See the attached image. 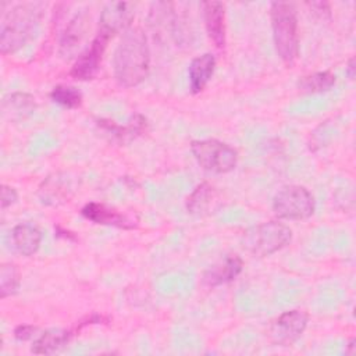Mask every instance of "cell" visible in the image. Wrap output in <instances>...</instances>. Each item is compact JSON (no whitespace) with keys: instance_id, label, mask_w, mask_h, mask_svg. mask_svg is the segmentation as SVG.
<instances>
[{"instance_id":"obj_1","label":"cell","mask_w":356,"mask_h":356,"mask_svg":"<svg viewBox=\"0 0 356 356\" xmlns=\"http://www.w3.org/2000/svg\"><path fill=\"white\" fill-rule=\"evenodd\" d=\"M150 70V50L145 32L131 26L124 33L113 56L114 79L122 88L142 83Z\"/></svg>"},{"instance_id":"obj_19","label":"cell","mask_w":356,"mask_h":356,"mask_svg":"<svg viewBox=\"0 0 356 356\" xmlns=\"http://www.w3.org/2000/svg\"><path fill=\"white\" fill-rule=\"evenodd\" d=\"M86 22L88 17L85 13H78L71 18L60 39L61 54H68L75 49V46H78V43L82 40L85 35Z\"/></svg>"},{"instance_id":"obj_3","label":"cell","mask_w":356,"mask_h":356,"mask_svg":"<svg viewBox=\"0 0 356 356\" xmlns=\"http://www.w3.org/2000/svg\"><path fill=\"white\" fill-rule=\"evenodd\" d=\"M273 40L278 57L293 65L299 56V31L296 8L289 1H273L270 6Z\"/></svg>"},{"instance_id":"obj_14","label":"cell","mask_w":356,"mask_h":356,"mask_svg":"<svg viewBox=\"0 0 356 356\" xmlns=\"http://www.w3.org/2000/svg\"><path fill=\"white\" fill-rule=\"evenodd\" d=\"M11 242L14 249L22 256H32L38 252L42 242V232L38 227L21 222L11 229Z\"/></svg>"},{"instance_id":"obj_21","label":"cell","mask_w":356,"mask_h":356,"mask_svg":"<svg viewBox=\"0 0 356 356\" xmlns=\"http://www.w3.org/2000/svg\"><path fill=\"white\" fill-rule=\"evenodd\" d=\"M214 199V188L209 182L196 185L186 199V210L191 214H203L209 210Z\"/></svg>"},{"instance_id":"obj_10","label":"cell","mask_w":356,"mask_h":356,"mask_svg":"<svg viewBox=\"0 0 356 356\" xmlns=\"http://www.w3.org/2000/svg\"><path fill=\"white\" fill-rule=\"evenodd\" d=\"M81 214L83 218H86L88 221H92L93 224L114 227L120 229L136 228V224L127 214L104 203L89 202L81 209Z\"/></svg>"},{"instance_id":"obj_5","label":"cell","mask_w":356,"mask_h":356,"mask_svg":"<svg viewBox=\"0 0 356 356\" xmlns=\"http://www.w3.org/2000/svg\"><path fill=\"white\" fill-rule=\"evenodd\" d=\"M271 207L280 220L299 221L314 214L316 200L306 186L285 185L274 195Z\"/></svg>"},{"instance_id":"obj_9","label":"cell","mask_w":356,"mask_h":356,"mask_svg":"<svg viewBox=\"0 0 356 356\" xmlns=\"http://www.w3.org/2000/svg\"><path fill=\"white\" fill-rule=\"evenodd\" d=\"M131 6V3L125 1L108 3L100 13L97 33L113 39L117 33L125 32L134 18V11Z\"/></svg>"},{"instance_id":"obj_6","label":"cell","mask_w":356,"mask_h":356,"mask_svg":"<svg viewBox=\"0 0 356 356\" xmlns=\"http://www.w3.org/2000/svg\"><path fill=\"white\" fill-rule=\"evenodd\" d=\"M191 152L196 163L209 172H231L238 163V152L218 139H196L191 142Z\"/></svg>"},{"instance_id":"obj_20","label":"cell","mask_w":356,"mask_h":356,"mask_svg":"<svg viewBox=\"0 0 356 356\" xmlns=\"http://www.w3.org/2000/svg\"><path fill=\"white\" fill-rule=\"evenodd\" d=\"M335 82L337 76L331 71H317L302 76L298 81V88L305 93H323L328 92Z\"/></svg>"},{"instance_id":"obj_8","label":"cell","mask_w":356,"mask_h":356,"mask_svg":"<svg viewBox=\"0 0 356 356\" xmlns=\"http://www.w3.org/2000/svg\"><path fill=\"white\" fill-rule=\"evenodd\" d=\"M108 40L110 39L104 35L96 33L90 44L75 58L74 64L71 65L70 75L76 81L93 79L100 70V64Z\"/></svg>"},{"instance_id":"obj_15","label":"cell","mask_w":356,"mask_h":356,"mask_svg":"<svg viewBox=\"0 0 356 356\" xmlns=\"http://www.w3.org/2000/svg\"><path fill=\"white\" fill-rule=\"evenodd\" d=\"M74 331L68 330H47L42 332L32 343L31 352L35 355H51L67 346Z\"/></svg>"},{"instance_id":"obj_18","label":"cell","mask_w":356,"mask_h":356,"mask_svg":"<svg viewBox=\"0 0 356 356\" xmlns=\"http://www.w3.org/2000/svg\"><path fill=\"white\" fill-rule=\"evenodd\" d=\"M36 108L35 97L25 92H14L4 97L3 111L11 114V120H24Z\"/></svg>"},{"instance_id":"obj_7","label":"cell","mask_w":356,"mask_h":356,"mask_svg":"<svg viewBox=\"0 0 356 356\" xmlns=\"http://www.w3.org/2000/svg\"><path fill=\"white\" fill-rule=\"evenodd\" d=\"M309 314L302 309H291L275 317L268 327V337L273 343L288 346L296 342L305 332Z\"/></svg>"},{"instance_id":"obj_26","label":"cell","mask_w":356,"mask_h":356,"mask_svg":"<svg viewBox=\"0 0 356 356\" xmlns=\"http://www.w3.org/2000/svg\"><path fill=\"white\" fill-rule=\"evenodd\" d=\"M345 72L348 75L349 79H353L355 78V58L350 57L346 63V68H345Z\"/></svg>"},{"instance_id":"obj_17","label":"cell","mask_w":356,"mask_h":356,"mask_svg":"<svg viewBox=\"0 0 356 356\" xmlns=\"http://www.w3.org/2000/svg\"><path fill=\"white\" fill-rule=\"evenodd\" d=\"M97 125L103 129H106L110 135H113L117 140H121V142H127L132 138H136L138 135H140L143 131H146V118L140 114H135L129 122L127 125H118V124H114L113 121L110 120H104V118H100L97 120Z\"/></svg>"},{"instance_id":"obj_13","label":"cell","mask_w":356,"mask_h":356,"mask_svg":"<svg viewBox=\"0 0 356 356\" xmlns=\"http://www.w3.org/2000/svg\"><path fill=\"white\" fill-rule=\"evenodd\" d=\"M216 64V57L211 53H203L192 58L188 67L191 93L197 95L204 90L214 74Z\"/></svg>"},{"instance_id":"obj_25","label":"cell","mask_w":356,"mask_h":356,"mask_svg":"<svg viewBox=\"0 0 356 356\" xmlns=\"http://www.w3.org/2000/svg\"><path fill=\"white\" fill-rule=\"evenodd\" d=\"M38 331H39V327H36V325L19 324L14 328V338L17 341H29L36 335Z\"/></svg>"},{"instance_id":"obj_23","label":"cell","mask_w":356,"mask_h":356,"mask_svg":"<svg viewBox=\"0 0 356 356\" xmlns=\"http://www.w3.org/2000/svg\"><path fill=\"white\" fill-rule=\"evenodd\" d=\"M21 285L19 271L14 263H1L0 266V296L6 299L18 292Z\"/></svg>"},{"instance_id":"obj_22","label":"cell","mask_w":356,"mask_h":356,"mask_svg":"<svg viewBox=\"0 0 356 356\" xmlns=\"http://www.w3.org/2000/svg\"><path fill=\"white\" fill-rule=\"evenodd\" d=\"M50 99L68 110H74L81 107L83 96L81 93V90L75 86H70V85H56L51 92H50Z\"/></svg>"},{"instance_id":"obj_24","label":"cell","mask_w":356,"mask_h":356,"mask_svg":"<svg viewBox=\"0 0 356 356\" xmlns=\"http://www.w3.org/2000/svg\"><path fill=\"white\" fill-rule=\"evenodd\" d=\"M1 196H0V203H1V210H6L7 207L13 206L18 200V192L15 188L3 184L1 185Z\"/></svg>"},{"instance_id":"obj_11","label":"cell","mask_w":356,"mask_h":356,"mask_svg":"<svg viewBox=\"0 0 356 356\" xmlns=\"http://www.w3.org/2000/svg\"><path fill=\"white\" fill-rule=\"evenodd\" d=\"M203 21L209 39L216 47L222 49L225 44V6L221 1H204Z\"/></svg>"},{"instance_id":"obj_2","label":"cell","mask_w":356,"mask_h":356,"mask_svg":"<svg viewBox=\"0 0 356 356\" xmlns=\"http://www.w3.org/2000/svg\"><path fill=\"white\" fill-rule=\"evenodd\" d=\"M42 3H21L3 15L0 25V50L3 54L15 53L31 40L42 18Z\"/></svg>"},{"instance_id":"obj_12","label":"cell","mask_w":356,"mask_h":356,"mask_svg":"<svg viewBox=\"0 0 356 356\" xmlns=\"http://www.w3.org/2000/svg\"><path fill=\"white\" fill-rule=\"evenodd\" d=\"M243 268V260L238 254H227L224 259L213 264L203 274V284L206 286H218L234 281Z\"/></svg>"},{"instance_id":"obj_16","label":"cell","mask_w":356,"mask_h":356,"mask_svg":"<svg viewBox=\"0 0 356 356\" xmlns=\"http://www.w3.org/2000/svg\"><path fill=\"white\" fill-rule=\"evenodd\" d=\"M70 181L61 174H53L47 177L39 188L40 202L44 204H58L68 199Z\"/></svg>"},{"instance_id":"obj_27","label":"cell","mask_w":356,"mask_h":356,"mask_svg":"<svg viewBox=\"0 0 356 356\" xmlns=\"http://www.w3.org/2000/svg\"><path fill=\"white\" fill-rule=\"evenodd\" d=\"M56 235H57V236H63V238H65V239H70V238L75 239V235H74L72 232L65 231V229L61 231V227H57V228H56Z\"/></svg>"},{"instance_id":"obj_4","label":"cell","mask_w":356,"mask_h":356,"mask_svg":"<svg viewBox=\"0 0 356 356\" xmlns=\"http://www.w3.org/2000/svg\"><path fill=\"white\" fill-rule=\"evenodd\" d=\"M292 241V229L277 220L246 228L242 234L243 249L254 257H267L284 249Z\"/></svg>"}]
</instances>
